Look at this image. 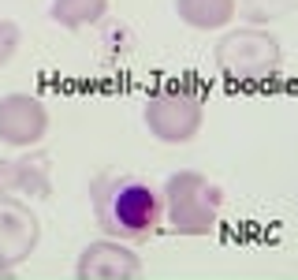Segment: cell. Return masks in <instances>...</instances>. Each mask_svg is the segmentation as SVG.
Wrapping results in <instances>:
<instances>
[{
  "mask_svg": "<svg viewBox=\"0 0 298 280\" xmlns=\"http://www.w3.org/2000/svg\"><path fill=\"white\" fill-rule=\"evenodd\" d=\"M164 202L149 183L134 179V176H120L108 179L97 195V220L108 236L116 239H142L160 224Z\"/></svg>",
  "mask_w": 298,
  "mask_h": 280,
  "instance_id": "cell-1",
  "label": "cell"
},
{
  "mask_svg": "<svg viewBox=\"0 0 298 280\" xmlns=\"http://www.w3.org/2000/svg\"><path fill=\"white\" fill-rule=\"evenodd\" d=\"M216 64L224 67V75H231V79H265V75L276 71V64H280V41L268 30L243 26V30H231V34L220 37Z\"/></svg>",
  "mask_w": 298,
  "mask_h": 280,
  "instance_id": "cell-2",
  "label": "cell"
},
{
  "mask_svg": "<svg viewBox=\"0 0 298 280\" xmlns=\"http://www.w3.org/2000/svg\"><path fill=\"white\" fill-rule=\"evenodd\" d=\"M146 127L164 142H187L201 127V101L175 90L157 94L146 101Z\"/></svg>",
  "mask_w": 298,
  "mask_h": 280,
  "instance_id": "cell-3",
  "label": "cell"
},
{
  "mask_svg": "<svg viewBox=\"0 0 298 280\" xmlns=\"http://www.w3.org/2000/svg\"><path fill=\"white\" fill-rule=\"evenodd\" d=\"M49 127L45 105L30 94H8L0 101V138L8 146H34Z\"/></svg>",
  "mask_w": 298,
  "mask_h": 280,
  "instance_id": "cell-4",
  "label": "cell"
},
{
  "mask_svg": "<svg viewBox=\"0 0 298 280\" xmlns=\"http://www.w3.org/2000/svg\"><path fill=\"white\" fill-rule=\"evenodd\" d=\"M134 273H138V258L108 243L90 247L79 262V276H134Z\"/></svg>",
  "mask_w": 298,
  "mask_h": 280,
  "instance_id": "cell-5",
  "label": "cell"
},
{
  "mask_svg": "<svg viewBox=\"0 0 298 280\" xmlns=\"http://www.w3.org/2000/svg\"><path fill=\"white\" fill-rule=\"evenodd\" d=\"M235 0H175V15L194 30H220L235 19Z\"/></svg>",
  "mask_w": 298,
  "mask_h": 280,
  "instance_id": "cell-6",
  "label": "cell"
},
{
  "mask_svg": "<svg viewBox=\"0 0 298 280\" xmlns=\"http://www.w3.org/2000/svg\"><path fill=\"white\" fill-rule=\"evenodd\" d=\"M108 12V0H52L49 15L67 30H82V26L97 23V19Z\"/></svg>",
  "mask_w": 298,
  "mask_h": 280,
  "instance_id": "cell-7",
  "label": "cell"
},
{
  "mask_svg": "<svg viewBox=\"0 0 298 280\" xmlns=\"http://www.w3.org/2000/svg\"><path fill=\"white\" fill-rule=\"evenodd\" d=\"M15 49H19V26L12 19H0V67L15 56Z\"/></svg>",
  "mask_w": 298,
  "mask_h": 280,
  "instance_id": "cell-8",
  "label": "cell"
}]
</instances>
